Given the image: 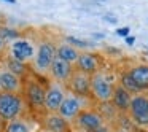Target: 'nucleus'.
<instances>
[{"label":"nucleus","instance_id":"1","mask_svg":"<svg viewBox=\"0 0 148 132\" xmlns=\"http://www.w3.org/2000/svg\"><path fill=\"white\" fill-rule=\"evenodd\" d=\"M27 102L23 94L2 92L0 91V119L5 122L11 119L24 118L27 113Z\"/></svg>","mask_w":148,"mask_h":132},{"label":"nucleus","instance_id":"2","mask_svg":"<svg viewBox=\"0 0 148 132\" xmlns=\"http://www.w3.org/2000/svg\"><path fill=\"white\" fill-rule=\"evenodd\" d=\"M56 57V45L51 40H42L37 46L35 56L32 61V73L46 77L49 73L51 64Z\"/></svg>","mask_w":148,"mask_h":132},{"label":"nucleus","instance_id":"3","mask_svg":"<svg viewBox=\"0 0 148 132\" xmlns=\"http://www.w3.org/2000/svg\"><path fill=\"white\" fill-rule=\"evenodd\" d=\"M113 89H115V81H113L112 77H108L105 72L99 70V72L91 75V92H89V96H92L97 102L108 103L110 100H112Z\"/></svg>","mask_w":148,"mask_h":132},{"label":"nucleus","instance_id":"4","mask_svg":"<svg viewBox=\"0 0 148 132\" xmlns=\"http://www.w3.org/2000/svg\"><path fill=\"white\" fill-rule=\"evenodd\" d=\"M23 94H24V99H26L27 105H29L30 108H34V110L43 108L46 88L35 78V73H29L26 78H24Z\"/></svg>","mask_w":148,"mask_h":132},{"label":"nucleus","instance_id":"5","mask_svg":"<svg viewBox=\"0 0 148 132\" xmlns=\"http://www.w3.org/2000/svg\"><path fill=\"white\" fill-rule=\"evenodd\" d=\"M127 113L134 124L138 127H148V94H132Z\"/></svg>","mask_w":148,"mask_h":132},{"label":"nucleus","instance_id":"6","mask_svg":"<svg viewBox=\"0 0 148 132\" xmlns=\"http://www.w3.org/2000/svg\"><path fill=\"white\" fill-rule=\"evenodd\" d=\"M35 51H37V48L32 40L23 38V37H19L14 42H11L10 46H8V56L19 62H23V64H30L34 61Z\"/></svg>","mask_w":148,"mask_h":132},{"label":"nucleus","instance_id":"7","mask_svg":"<svg viewBox=\"0 0 148 132\" xmlns=\"http://www.w3.org/2000/svg\"><path fill=\"white\" fill-rule=\"evenodd\" d=\"M65 94H67L65 84L59 83V81H54V80L49 81V84L46 86L45 103H43V108L46 110V113H58Z\"/></svg>","mask_w":148,"mask_h":132},{"label":"nucleus","instance_id":"8","mask_svg":"<svg viewBox=\"0 0 148 132\" xmlns=\"http://www.w3.org/2000/svg\"><path fill=\"white\" fill-rule=\"evenodd\" d=\"M83 99L84 97L77 96V94L67 91V94H65V97H64V100H62L61 107H59L58 113L67 122L69 121H75V118L84 110V100Z\"/></svg>","mask_w":148,"mask_h":132},{"label":"nucleus","instance_id":"9","mask_svg":"<svg viewBox=\"0 0 148 132\" xmlns=\"http://www.w3.org/2000/svg\"><path fill=\"white\" fill-rule=\"evenodd\" d=\"M65 88H67V91L77 94V96L88 97L91 92V75L75 68L73 73L69 78V81L65 83Z\"/></svg>","mask_w":148,"mask_h":132},{"label":"nucleus","instance_id":"10","mask_svg":"<svg viewBox=\"0 0 148 132\" xmlns=\"http://www.w3.org/2000/svg\"><path fill=\"white\" fill-rule=\"evenodd\" d=\"M23 89H24L23 78L11 73L5 65H0V91L2 92L23 94Z\"/></svg>","mask_w":148,"mask_h":132},{"label":"nucleus","instance_id":"11","mask_svg":"<svg viewBox=\"0 0 148 132\" xmlns=\"http://www.w3.org/2000/svg\"><path fill=\"white\" fill-rule=\"evenodd\" d=\"M75 121H77L78 127L83 129L84 132H92L97 127H100L102 124H105L103 122V116L99 111H96V110H83L75 118Z\"/></svg>","mask_w":148,"mask_h":132},{"label":"nucleus","instance_id":"12","mask_svg":"<svg viewBox=\"0 0 148 132\" xmlns=\"http://www.w3.org/2000/svg\"><path fill=\"white\" fill-rule=\"evenodd\" d=\"M73 65L69 64V62L62 61L61 57H58L56 56L54 61H53L51 64V68H49V73H51L53 80L54 81H59V83L65 84L69 81V78H70V75L73 73Z\"/></svg>","mask_w":148,"mask_h":132},{"label":"nucleus","instance_id":"13","mask_svg":"<svg viewBox=\"0 0 148 132\" xmlns=\"http://www.w3.org/2000/svg\"><path fill=\"white\" fill-rule=\"evenodd\" d=\"M77 68L88 75H92L96 72L100 70V61L97 57V54L94 53H81L78 56V61H77Z\"/></svg>","mask_w":148,"mask_h":132},{"label":"nucleus","instance_id":"14","mask_svg":"<svg viewBox=\"0 0 148 132\" xmlns=\"http://www.w3.org/2000/svg\"><path fill=\"white\" fill-rule=\"evenodd\" d=\"M131 97L132 94L127 92L121 84H115V89H113V96H112V100L110 102L113 103L118 111H127L129 110V103H131Z\"/></svg>","mask_w":148,"mask_h":132},{"label":"nucleus","instance_id":"15","mask_svg":"<svg viewBox=\"0 0 148 132\" xmlns=\"http://www.w3.org/2000/svg\"><path fill=\"white\" fill-rule=\"evenodd\" d=\"M129 75L132 77V80L135 81L138 88H140L142 92L148 91V65L147 64H138L134 65L131 70H127Z\"/></svg>","mask_w":148,"mask_h":132},{"label":"nucleus","instance_id":"16","mask_svg":"<svg viewBox=\"0 0 148 132\" xmlns=\"http://www.w3.org/2000/svg\"><path fill=\"white\" fill-rule=\"evenodd\" d=\"M45 126L49 132H69V122L59 113H48L45 118Z\"/></svg>","mask_w":148,"mask_h":132},{"label":"nucleus","instance_id":"17","mask_svg":"<svg viewBox=\"0 0 148 132\" xmlns=\"http://www.w3.org/2000/svg\"><path fill=\"white\" fill-rule=\"evenodd\" d=\"M56 56L58 57H61L62 61L69 62V64L75 65L78 61V56H80V53H78L77 48H73L72 45H69V43H59V45H56Z\"/></svg>","mask_w":148,"mask_h":132},{"label":"nucleus","instance_id":"18","mask_svg":"<svg viewBox=\"0 0 148 132\" xmlns=\"http://www.w3.org/2000/svg\"><path fill=\"white\" fill-rule=\"evenodd\" d=\"M5 67H7L11 73L18 75V77L23 78V80L29 75V67H27V64H23V62L16 61V59L10 57V56H7V59H5Z\"/></svg>","mask_w":148,"mask_h":132},{"label":"nucleus","instance_id":"19","mask_svg":"<svg viewBox=\"0 0 148 132\" xmlns=\"http://www.w3.org/2000/svg\"><path fill=\"white\" fill-rule=\"evenodd\" d=\"M3 132H32V126H30V122L27 119L18 118V119L8 121Z\"/></svg>","mask_w":148,"mask_h":132},{"label":"nucleus","instance_id":"20","mask_svg":"<svg viewBox=\"0 0 148 132\" xmlns=\"http://www.w3.org/2000/svg\"><path fill=\"white\" fill-rule=\"evenodd\" d=\"M119 84H121V86L124 88L127 92H131V94H138V92H142L140 88L135 84V81L132 80V77L129 75V72L121 73V77H119Z\"/></svg>","mask_w":148,"mask_h":132},{"label":"nucleus","instance_id":"21","mask_svg":"<svg viewBox=\"0 0 148 132\" xmlns=\"http://www.w3.org/2000/svg\"><path fill=\"white\" fill-rule=\"evenodd\" d=\"M0 37L3 38L5 43H11L16 38H19V32L16 29H11V27H0Z\"/></svg>","mask_w":148,"mask_h":132},{"label":"nucleus","instance_id":"22","mask_svg":"<svg viewBox=\"0 0 148 132\" xmlns=\"http://www.w3.org/2000/svg\"><path fill=\"white\" fill-rule=\"evenodd\" d=\"M65 43L72 45L77 49H88V48H92L94 46V43H88V42H84V40H80V38H77V37H72V35L65 37Z\"/></svg>","mask_w":148,"mask_h":132},{"label":"nucleus","instance_id":"23","mask_svg":"<svg viewBox=\"0 0 148 132\" xmlns=\"http://www.w3.org/2000/svg\"><path fill=\"white\" fill-rule=\"evenodd\" d=\"M129 32H131V29L129 27H119L118 30H116V35H119V37H127L129 35Z\"/></svg>","mask_w":148,"mask_h":132},{"label":"nucleus","instance_id":"24","mask_svg":"<svg viewBox=\"0 0 148 132\" xmlns=\"http://www.w3.org/2000/svg\"><path fill=\"white\" fill-rule=\"evenodd\" d=\"M92 132H110V127H108V126H105V124H102L100 127H97L96 131H92Z\"/></svg>","mask_w":148,"mask_h":132},{"label":"nucleus","instance_id":"25","mask_svg":"<svg viewBox=\"0 0 148 132\" xmlns=\"http://www.w3.org/2000/svg\"><path fill=\"white\" fill-rule=\"evenodd\" d=\"M134 42H135V37H132V35H127V37H126V43H127L129 46L134 45Z\"/></svg>","mask_w":148,"mask_h":132},{"label":"nucleus","instance_id":"26","mask_svg":"<svg viewBox=\"0 0 148 132\" xmlns=\"http://www.w3.org/2000/svg\"><path fill=\"white\" fill-rule=\"evenodd\" d=\"M105 21H108L110 24H116V18L110 16V14H107V16H105Z\"/></svg>","mask_w":148,"mask_h":132},{"label":"nucleus","instance_id":"27","mask_svg":"<svg viewBox=\"0 0 148 132\" xmlns=\"http://www.w3.org/2000/svg\"><path fill=\"white\" fill-rule=\"evenodd\" d=\"M5 48H7V43L3 42V38L0 37V53H3L5 51Z\"/></svg>","mask_w":148,"mask_h":132},{"label":"nucleus","instance_id":"28","mask_svg":"<svg viewBox=\"0 0 148 132\" xmlns=\"http://www.w3.org/2000/svg\"><path fill=\"white\" fill-rule=\"evenodd\" d=\"M94 37H96V38H103V35H102V34H96Z\"/></svg>","mask_w":148,"mask_h":132},{"label":"nucleus","instance_id":"29","mask_svg":"<svg viewBox=\"0 0 148 132\" xmlns=\"http://www.w3.org/2000/svg\"><path fill=\"white\" fill-rule=\"evenodd\" d=\"M3 2H8V3H13V5L16 3V0H3Z\"/></svg>","mask_w":148,"mask_h":132}]
</instances>
